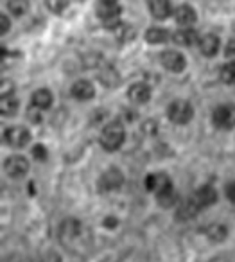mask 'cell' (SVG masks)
Segmentation results:
<instances>
[{
	"instance_id": "7a4b0ae2",
	"label": "cell",
	"mask_w": 235,
	"mask_h": 262,
	"mask_svg": "<svg viewBox=\"0 0 235 262\" xmlns=\"http://www.w3.org/2000/svg\"><path fill=\"white\" fill-rule=\"evenodd\" d=\"M167 117L173 120L174 124H187L194 117V108L188 101H181L176 99L167 106Z\"/></svg>"
},
{
	"instance_id": "5bb4252c",
	"label": "cell",
	"mask_w": 235,
	"mask_h": 262,
	"mask_svg": "<svg viewBox=\"0 0 235 262\" xmlns=\"http://www.w3.org/2000/svg\"><path fill=\"white\" fill-rule=\"evenodd\" d=\"M173 40L176 45H181V47H192V45L199 43V38H198V33L190 27H183V29L176 31L173 34Z\"/></svg>"
},
{
	"instance_id": "1f68e13d",
	"label": "cell",
	"mask_w": 235,
	"mask_h": 262,
	"mask_svg": "<svg viewBox=\"0 0 235 262\" xmlns=\"http://www.w3.org/2000/svg\"><path fill=\"white\" fill-rule=\"evenodd\" d=\"M102 2H110V4H117V0H102Z\"/></svg>"
},
{
	"instance_id": "30bf717a",
	"label": "cell",
	"mask_w": 235,
	"mask_h": 262,
	"mask_svg": "<svg viewBox=\"0 0 235 262\" xmlns=\"http://www.w3.org/2000/svg\"><path fill=\"white\" fill-rule=\"evenodd\" d=\"M81 233H83V225L74 217L65 219V221L61 223V226H59V237H61V241H65V243L77 239Z\"/></svg>"
},
{
	"instance_id": "4dcf8cb0",
	"label": "cell",
	"mask_w": 235,
	"mask_h": 262,
	"mask_svg": "<svg viewBox=\"0 0 235 262\" xmlns=\"http://www.w3.org/2000/svg\"><path fill=\"white\" fill-rule=\"evenodd\" d=\"M212 262H228L226 258H223V257H217V258H213Z\"/></svg>"
},
{
	"instance_id": "f546056e",
	"label": "cell",
	"mask_w": 235,
	"mask_h": 262,
	"mask_svg": "<svg viewBox=\"0 0 235 262\" xmlns=\"http://www.w3.org/2000/svg\"><path fill=\"white\" fill-rule=\"evenodd\" d=\"M9 27H11V22H9V18L6 15H0V31H2V34L8 33Z\"/></svg>"
},
{
	"instance_id": "83f0119b",
	"label": "cell",
	"mask_w": 235,
	"mask_h": 262,
	"mask_svg": "<svg viewBox=\"0 0 235 262\" xmlns=\"http://www.w3.org/2000/svg\"><path fill=\"white\" fill-rule=\"evenodd\" d=\"M224 192H226V198L231 201V203H235V180L233 182H230L226 185V189H224Z\"/></svg>"
},
{
	"instance_id": "f1b7e54d",
	"label": "cell",
	"mask_w": 235,
	"mask_h": 262,
	"mask_svg": "<svg viewBox=\"0 0 235 262\" xmlns=\"http://www.w3.org/2000/svg\"><path fill=\"white\" fill-rule=\"evenodd\" d=\"M224 54H226V58L233 59L235 61V40H230L226 45V49H224Z\"/></svg>"
},
{
	"instance_id": "4316f807",
	"label": "cell",
	"mask_w": 235,
	"mask_h": 262,
	"mask_svg": "<svg viewBox=\"0 0 235 262\" xmlns=\"http://www.w3.org/2000/svg\"><path fill=\"white\" fill-rule=\"evenodd\" d=\"M33 157L36 160H47V149H45V146H34Z\"/></svg>"
},
{
	"instance_id": "2e32d148",
	"label": "cell",
	"mask_w": 235,
	"mask_h": 262,
	"mask_svg": "<svg viewBox=\"0 0 235 262\" xmlns=\"http://www.w3.org/2000/svg\"><path fill=\"white\" fill-rule=\"evenodd\" d=\"M219 47H221V41L216 34H205V36L199 40V51H201L206 58L216 56L217 51H219Z\"/></svg>"
},
{
	"instance_id": "5b68a950",
	"label": "cell",
	"mask_w": 235,
	"mask_h": 262,
	"mask_svg": "<svg viewBox=\"0 0 235 262\" xmlns=\"http://www.w3.org/2000/svg\"><path fill=\"white\" fill-rule=\"evenodd\" d=\"M124 183V174L117 167L108 169L102 172V176L99 178V190L102 192H112V190L120 189V185Z\"/></svg>"
},
{
	"instance_id": "4fadbf2b",
	"label": "cell",
	"mask_w": 235,
	"mask_h": 262,
	"mask_svg": "<svg viewBox=\"0 0 235 262\" xmlns=\"http://www.w3.org/2000/svg\"><path fill=\"white\" fill-rule=\"evenodd\" d=\"M149 11L156 20H165L173 13V6L169 0H147Z\"/></svg>"
},
{
	"instance_id": "52a82bcc",
	"label": "cell",
	"mask_w": 235,
	"mask_h": 262,
	"mask_svg": "<svg viewBox=\"0 0 235 262\" xmlns=\"http://www.w3.org/2000/svg\"><path fill=\"white\" fill-rule=\"evenodd\" d=\"M4 171L11 178H24L27 174V171H29V162L24 157H9L4 162Z\"/></svg>"
},
{
	"instance_id": "603a6c76",
	"label": "cell",
	"mask_w": 235,
	"mask_h": 262,
	"mask_svg": "<svg viewBox=\"0 0 235 262\" xmlns=\"http://www.w3.org/2000/svg\"><path fill=\"white\" fill-rule=\"evenodd\" d=\"M8 8L15 16H22V15H26L27 9H29V0H9Z\"/></svg>"
},
{
	"instance_id": "7402d4cb",
	"label": "cell",
	"mask_w": 235,
	"mask_h": 262,
	"mask_svg": "<svg viewBox=\"0 0 235 262\" xmlns=\"http://www.w3.org/2000/svg\"><path fill=\"white\" fill-rule=\"evenodd\" d=\"M0 112L4 117H11L18 112V99L15 95H2L0 99Z\"/></svg>"
},
{
	"instance_id": "484cf974",
	"label": "cell",
	"mask_w": 235,
	"mask_h": 262,
	"mask_svg": "<svg viewBox=\"0 0 235 262\" xmlns=\"http://www.w3.org/2000/svg\"><path fill=\"white\" fill-rule=\"evenodd\" d=\"M47 8L56 15H61L69 8V0H47Z\"/></svg>"
},
{
	"instance_id": "ffe728a7",
	"label": "cell",
	"mask_w": 235,
	"mask_h": 262,
	"mask_svg": "<svg viewBox=\"0 0 235 262\" xmlns=\"http://www.w3.org/2000/svg\"><path fill=\"white\" fill-rule=\"evenodd\" d=\"M169 38H170L169 31L162 29V27H151V29H147V33H145V40L151 45L165 43V41H169Z\"/></svg>"
},
{
	"instance_id": "d6986e66",
	"label": "cell",
	"mask_w": 235,
	"mask_h": 262,
	"mask_svg": "<svg viewBox=\"0 0 235 262\" xmlns=\"http://www.w3.org/2000/svg\"><path fill=\"white\" fill-rule=\"evenodd\" d=\"M33 106L40 110V112L41 110L51 108L52 106V94L47 90V88H40V90H36L33 94Z\"/></svg>"
},
{
	"instance_id": "7c38bea8",
	"label": "cell",
	"mask_w": 235,
	"mask_h": 262,
	"mask_svg": "<svg viewBox=\"0 0 235 262\" xmlns=\"http://www.w3.org/2000/svg\"><path fill=\"white\" fill-rule=\"evenodd\" d=\"M127 97L133 104H145L151 99V88L144 83H135L127 90Z\"/></svg>"
},
{
	"instance_id": "277c9868",
	"label": "cell",
	"mask_w": 235,
	"mask_h": 262,
	"mask_svg": "<svg viewBox=\"0 0 235 262\" xmlns=\"http://www.w3.org/2000/svg\"><path fill=\"white\" fill-rule=\"evenodd\" d=\"M4 140L11 147H26L31 142V133L24 126H11L6 129Z\"/></svg>"
},
{
	"instance_id": "e0dca14e",
	"label": "cell",
	"mask_w": 235,
	"mask_h": 262,
	"mask_svg": "<svg viewBox=\"0 0 235 262\" xmlns=\"http://www.w3.org/2000/svg\"><path fill=\"white\" fill-rule=\"evenodd\" d=\"M120 11H122V9H120V6H119V4H110V2H101V4L97 6V16H99V18L104 20V24L119 18Z\"/></svg>"
},
{
	"instance_id": "ba28073f",
	"label": "cell",
	"mask_w": 235,
	"mask_h": 262,
	"mask_svg": "<svg viewBox=\"0 0 235 262\" xmlns=\"http://www.w3.org/2000/svg\"><path fill=\"white\" fill-rule=\"evenodd\" d=\"M160 61H162V65L165 67L167 70H170V72H181V70L185 69V65H187V61H185V56L181 54V52H178V51L162 52V56H160Z\"/></svg>"
},
{
	"instance_id": "9c48e42d",
	"label": "cell",
	"mask_w": 235,
	"mask_h": 262,
	"mask_svg": "<svg viewBox=\"0 0 235 262\" xmlns=\"http://www.w3.org/2000/svg\"><path fill=\"white\" fill-rule=\"evenodd\" d=\"M190 198H192V201L198 205L199 210H201V208H206V207H210V205L216 203V201H217V192H216V189H213V187L203 185L201 189L196 190Z\"/></svg>"
},
{
	"instance_id": "8fae6325",
	"label": "cell",
	"mask_w": 235,
	"mask_h": 262,
	"mask_svg": "<svg viewBox=\"0 0 235 262\" xmlns=\"http://www.w3.org/2000/svg\"><path fill=\"white\" fill-rule=\"evenodd\" d=\"M70 94H72L74 99L77 101H90L92 97L95 95V88L90 81H84V79H79L72 84L70 88Z\"/></svg>"
},
{
	"instance_id": "ac0fdd59",
	"label": "cell",
	"mask_w": 235,
	"mask_h": 262,
	"mask_svg": "<svg viewBox=\"0 0 235 262\" xmlns=\"http://www.w3.org/2000/svg\"><path fill=\"white\" fill-rule=\"evenodd\" d=\"M205 235L208 237L212 243H223L228 237V228L221 223H212L205 228Z\"/></svg>"
},
{
	"instance_id": "9a60e30c",
	"label": "cell",
	"mask_w": 235,
	"mask_h": 262,
	"mask_svg": "<svg viewBox=\"0 0 235 262\" xmlns=\"http://www.w3.org/2000/svg\"><path fill=\"white\" fill-rule=\"evenodd\" d=\"M174 16H176V22L183 27H188L198 20V15H196V9L188 4H181L180 8L174 11Z\"/></svg>"
},
{
	"instance_id": "d4e9b609",
	"label": "cell",
	"mask_w": 235,
	"mask_h": 262,
	"mask_svg": "<svg viewBox=\"0 0 235 262\" xmlns=\"http://www.w3.org/2000/svg\"><path fill=\"white\" fill-rule=\"evenodd\" d=\"M156 200H158V203L162 205L163 208H169V207H173V205L176 203L178 196H176V192H174V189H170V190H167V192H163V194H158V196H156Z\"/></svg>"
},
{
	"instance_id": "3957f363",
	"label": "cell",
	"mask_w": 235,
	"mask_h": 262,
	"mask_svg": "<svg viewBox=\"0 0 235 262\" xmlns=\"http://www.w3.org/2000/svg\"><path fill=\"white\" fill-rule=\"evenodd\" d=\"M212 120L219 129L235 127V104H221L213 110Z\"/></svg>"
},
{
	"instance_id": "44dd1931",
	"label": "cell",
	"mask_w": 235,
	"mask_h": 262,
	"mask_svg": "<svg viewBox=\"0 0 235 262\" xmlns=\"http://www.w3.org/2000/svg\"><path fill=\"white\" fill-rule=\"evenodd\" d=\"M198 212H199L198 205L192 201V198H188L185 203L180 205V208H178V212H176V217L180 219V221H188V219L196 217Z\"/></svg>"
},
{
	"instance_id": "8992f818",
	"label": "cell",
	"mask_w": 235,
	"mask_h": 262,
	"mask_svg": "<svg viewBox=\"0 0 235 262\" xmlns=\"http://www.w3.org/2000/svg\"><path fill=\"white\" fill-rule=\"evenodd\" d=\"M145 187H147L149 192H155L158 196V194H163L173 189V182L163 172H155V174H149L145 178Z\"/></svg>"
},
{
	"instance_id": "6da1fadb",
	"label": "cell",
	"mask_w": 235,
	"mask_h": 262,
	"mask_svg": "<svg viewBox=\"0 0 235 262\" xmlns=\"http://www.w3.org/2000/svg\"><path fill=\"white\" fill-rule=\"evenodd\" d=\"M124 139H126V131H124V126L120 122H110L102 127L101 133V146L104 147L106 151H117L120 146L124 144Z\"/></svg>"
},
{
	"instance_id": "cb8c5ba5",
	"label": "cell",
	"mask_w": 235,
	"mask_h": 262,
	"mask_svg": "<svg viewBox=\"0 0 235 262\" xmlns=\"http://www.w3.org/2000/svg\"><path fill=\"white\" fill-rule=\"evenodd\" d=\"M221 81L226 84H235V61L221 67Z\"/></svg>"
}]
</instances>
